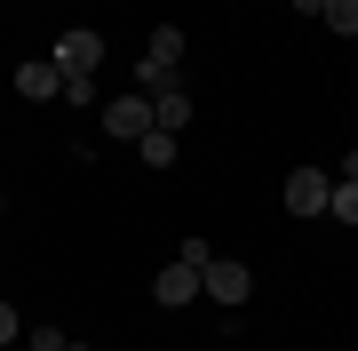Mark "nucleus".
I'll return each instance as SVG.
<instances>
[{
    "label": "nucleus",
    "instance_id": "nucleus-1",
    "mask_svg": "<svg viewBox=\"0 0 358 351\" xmlns=\"http://www.w3.org/2000/svg\"><path fill=\"white\" fill-rule=\"evenodd\" d=\"M176 64H183V32H176V25H159L152 40H143V64H136V88H143V96L176 88Z\"/></svg>",
    "mask_w": 358,
    "mask_h": 351
},
{
    "label": "nucleus",
    "instance_id": "nucleus-2",
    "mask_svg": "<svg viewBox=\"0 0 358 351\" xmlns=\"http://www.w3.org/2000/svg\"><path fill=\"white\" fill-rule=\"evenodd\" d=\"M96 56H103V32H88V25H72V32H56L48 64L64 72V80H80V72H96Z\"/></svg>",
    "mask_w": 358,
    "mask_h": 351
},
{
    "label": "nucleus",
    "instance_id": "nucleus-3",
    "mask_svg": "<svg viewBox=\"0 0 358 351\" xmlns=\"http://www.w3.org/2000/svg\"><path fill=\"white\" fill-rule=\"evenodd\" d=\"M103 136H120V144H143L152 136V96H112V104H103Z\"/></svg>",
    "mask_w": 358,
    "mask_h": 351
},
{
    "label": "nucleus",
    "instance_id": "nucleus-4",
    "mask_svg": "<svg viewBox=\"0 0 358 351\" xmlns=\"http://www.w3.org/2000/svg\"><path fill=\"white\" fill-rule=\"evenodd\" d=\"M207 303H247V296H255V272H247V263L239 256H207Z\"/></svg>",
    "mask_w": 358,
    "mask_h": 351
},
{
    "label": "nucleus",
    "instance_id": "nucleus-5",
    "mask_svg": "<svg viewBox=\"0 0 358 351\" xmlns=\"http://www.w3.org/2000/svg\"><path fill=\"white\" fill-rule=\"evenodd\" d=\"M207 296V280H199V263H159V280H152V303H167V312H176V303H199Z\"/></svg>",
    "mask_w": 358,
    "mask_h": 351
},
{
    "label": "nucleus",
    "instance_id": "nucleus-6",
    "mask_svg": "<svg viewBox=\"0 0 358 351\" xmlns=\"http://www.w3.org/2000/svg\"><path fill=\"white\" fill-rule=\"evenodd\" d=\"M327 200H334V176L327 168H294L287 176V216H327Z\"/></svg>",
    "mask_w": 358,
    "mask_h": 351
},
{
    "label": "nucleus",
    "instance_id": "nucleus-7",
    "mask_svg": "<svg viewBox=\"0 0 358 351\" xmlns=\"http://www.w3.org/2000/svg\"><path fill=\"white\" fill-rule=\"evenodd\" d=\"M16 96H24V104H56V96H64V72H56L48 56H32V64H16Z\"/></svg>",
    "mask_w": 358,
    "mask_h": 351
},
{
    "label": "nucleus",
    "instance_id": "nucleus-8",
    "mask_svg": "<svg viewBox=\"0 0 358 351\" xmlns=\"http://www.w3.org/2000/svg\"><path fill=\"white\" fill-rule=\"evenodd\" d=\"M152 128L183 136V128H192V96H183V88H159V96H152Z\"/></svg>",
    "mask_w": 358,
    "mask_h": 351
},
{
    "label": "nucleus",
    "instance_id": "nucleus-9",
    "mask_svg": "<svg viewBox=\"0 0 358 351\" xmlns=\"http://www.w3.org/2000/svg\"><path fill=\"white\" fill-rule=\"evenodd\" d=\"M327 216L358 232V184H350V176H334V200H327Z\"/></svg>",
    "mask_w": 358,
    "mask_h": 351
},
{
    "label": "nucleus",
    "instance_id": "nucleus-10",
    "mask_svg": "<svg viewBox=\"0 0 358 351\" xmlns=\"http://www.w3.org/2000/svg\"><path fill=\"white\" fill-rule=\"evenodd\" d=\"M136 152H143V168H176V136H167V128H152Z\"/></svg>",
    "mask_w": 358,
    "mask_h": 351
},
{
    "label": "nucleus",
    "instance_id": "nucleus-11",
    "mask_svg": "<svg viewBox=\"0 0 358 351\" xmlns=\"http://www.w3.org/2000/svg\"><path fill=\"white\" fill-rule=\"evenodd\" d=\"M319 25H327V32H343V40H358V0H327Z\"/></svg>",
    "mask_w": 358,
    "mask_h": 351
},
{
    "label": "nucleus",
    "instance_id": "nucleus-12",
    "mask_svg": "<svg viewBox=\"0 0 358 351\" xmlns=\"http://www.w3.org/2000/svg\"><path fill=\"white\" fill-rule=\"evenodd\" d=\"M16 336H24V319H16V303H0V351H8Z\"/></svg>",
    "mask_w": 358,
    "mask_h": 351
},
{
    "label": "nucleus",
    "instance_id": "nucleus-13",
    "mask_svg": "<svg viewBox=\"0 0 358 351\" xmlns=\"http://www.w3.org/2000/svg\"><path fill=\"white\" fill-rule=\"evenodd\" d=\"M72 336H64V327H32V351H64Z\"/></svg>",
    "mask_w": 358,
    "mask_h": 351
},
{
    "label": "nucleus",
    "instance_id": "nucleus-14",
    "mask_svg": "<svg viewBox=\"0 0 358 351\" xmlns=\"http://www.w3.org/2000/svg\"><path fill=\"white\" fill-rule=\"evenodd\" d=\"M294 16H327V0H294Z\"/></svg>",
    "mask_w": 358,
    "mask_h": 351
},
{
    "label": "nucleus",
    "instance_id": "nucleus-15",
    "mask_svg": "<svg viewBox=\"0 0 358 351\" xmlns=\"http://www.w3.org/2000/svg\"><path fill=\"white\" fill-rule=\"evenodd\" d=\"M343 176H350V184H358V152H350V160H343Z\"/></svg>",
    "mask_w": 358,
    "mask_h": 351
},
{
    "label": "nucleus",
    "instance_id": "nucleus-16",
    "mask_svg": "<svg viewBox=\"0 0 358 351\" xmlns=\"http://www.w3.org/2000/svg\"><path fill=\"white\" fill-rule=\"evenodd\" d=\"M0 216H8V192H0Z\"/></svg>",
    "mask_w": 358,
    "mask_h": 351
},
{
    "label": "nucleus",
    "instance_id": "nucleus-17",
    "mask_svg": "<svg viewBox=\"0 0 358 351\" xmlns=\"http://www.w3.org/2000/svg\"><path fill=\"white\" fill-rule=\"evenodd\" d=\"M64 351H88V343H64Z\"/></svg>",
    "mask_w": 358,
    "mask_h": 351
}]
</instances>
